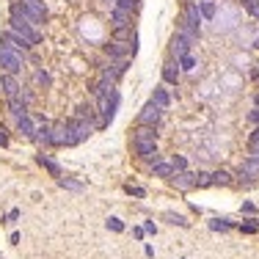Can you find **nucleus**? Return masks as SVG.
<instances>
[{"label":"nucleus","instance_id":"obj_2","mask_svg":"<svg viewBox=\"0 0 259 259\" xmlns=\"http://www.w3.org/2000/svg\"><path fill=\"white\" fill-rule=\"evenodd\" d=\"M50 146H75V130H72V121H58V124H52Z\"/></svg>","mask_w":259,"mask_h":259},{"label":"nucleus","instance_id":"obj_12","mask_svg":"<svg viewBox=\"0 0 259 259\" xmlns=\"http://www.w3.org/2000/svg\"><path fill=\"white\" fill-rule=\"evenodd\" d=\"M111 19H113V28H130L132 25V11H124V9H116L111 11Z\"/></svg>","mask_w":259,"mask_h":259},{"label":"nucleus","instance_id":"obj_39","mask_svg":"<svg viewBox=\"0 0 259 259\" xmlns=\"http://www.w3.org/2000/svg\"><path fill=\"white\" fill-rule=\"evenodd\" d=\"M240 232L243 234H254L257 232V224H240Z\"/></svg>","mask_w":259,"mask_h":259},{"label":"nucleus","instance_id":"obj_14","mask_svg":"<svg viewBox=\"0 0 259 259\" xmlns=\"http://www.w3.org/2000/svg\"><path fill=\"white\" fill-rule=\"evenodd\" d=\"M171 52L177 55V58H182V55H188V52H190V42L185 39V36L174 33V39H171Z\"/></svg>","mask_w":259,"mask_h":259},{"label":"nucleus","instance_id":"obj_33","mask_svg":"<svg viewBox=\"0 0 259 259\" xmlns=\"http://www.w3.org/2000/svg\"><path fill=\"white\" fill-rule=\"evenodd\" d=\"M127 193L130 196H135V199H144V196H146V190L138 188V185H127Z\"/></svg>","mask_w":259,"mask_h":259},{"label":"nucleus","instance_id":"obj_41","mask_svg":"<svg viewBox=\"0 0 259 259\" xmlns=\"http://www.w3.org/2000/svg\"><path fill=\"white\" fill-rule=\"evenodd\" d=\"M248 121H254V124H259V108H257V111H251V113H248Z\"/></svg>","mask_w":259,"mask_h":259},{"label":"nucleus","instance_id":"obj_27","mask_svg":"<svg viewBox=\"0 0 259 259\" xmlns=\"http://www.w3.org/2000/svg\"><path fill=\"white\" fill-rule=\"evenodd\" d=\"M165 221L174 226H182V229H188V218L185 215H177V212H165Z\"/></svg>","mask_w":259,"mask_h":259},{"label":"nucleus","instance_id":"obj_31","mask_svg":"<svg viewBox=\"0 0 259 259\" xmlns=\"http://www.w3.org/2000/svg\"><path fill=\"white\" fill-rule=\"evenodd\" d=\"M33 78H36V83H39V86H50V75H47L44 69H36Z\"/></svg>","mask_w":259,"mask_h":259},{"label":"nucleus","instance_id":"obj_24","mask_svg":"<svg viewBox=\"0 0 259 259\" xmlns=\"http://www.w3.org/2000/svg\"><path fill=\"white\" fill-rule=\"evenodd\" d=\"M212 185H224V188L226 185H232V174L224 171V168H218V171L212 174Z\"/></svg>","mask_w":259,"mask_h":259},{"label":"nucleus","instance_id":"obj_19","mask_svg":"<svg viewBox=\"0 0 259 259\" xmlns=\"http://www.w3.org/2000/svg\"><path fill=\"white\" fill-rule=\"evenodd\" d=\"M163 80L165 83H171V86H177V80H179V66L168 61V64L163 66Z\"/></svg>","mask_w":259,"mask_h":259},{"label":"nucleus","instance_id":"obj_10","mask_svg":"<svg viewBox=\"0 0 259 259\" xmlns=\"http://www.w3.org/2000/svg\"><path fill=\"white\" fill-rule=\"evenodd\" d=\"M0 86H3V91H6L9 99H14V97L19 94V88H22V86H19V80H17V75H9V72L0 78Z\"/></svg>","mask_w":259,"mask_h":259},{"label":"nucleus","instance_id":"obj_13","mask_svg":"<svg viewBox=\"0 0 259 259\" xmlns=\"http://www.w3.org/2000/svg\"><path fill=\"white\" fill-rule=\"evenodd\" d=\"M177 33H179V36H185V39H188L190 44H196V42H199V28H193V25H190V22H188L185 17L179 19V28H177Z\"/></svg>","mask_w":259,"mask_h":259},{"label":"nucleus","instance_id":"obj_4","mask_svg":"<svg viewBox=\"0 0 259 259\" xmlns=\"http://www.w3.org/2000/svg\"><path fill=\"white\" fill-rule=\"evenodd\" d=\"M22 9L31 19H33V25H42L44 19H47V9H44V0H22Z\"/></svg>","mask_w":259,"mask_h":259},{"label":"nucleus","instance_id":"obj_38","mask_svg":"<svg viewBox=\"0 0 259 259\" xmlns=\"http://www.w3.org/2000/svg\"><path fill=\"white\" fill-rule=\"evenodd\" d=\"M245 9H248L251 14L259 19V0H245Z\"/></svg>","mask_w":259,"mask_h":259},{"label":"nucleus","instance_id":"obj_23","mask_svg":"<svg viewBox=\"0 0 259 259\" xmlns=\"http://www.w3.org/2000/svg\"><path fill=\"white\" fill-rule=\"evenodd\" d=\"M182 17L188 19L190 25L193 28H199L201 25V14H199V6H188V9H185V14H182Z\"/></svg>","mask_w":259,"mask_h":259},{"label":"nucleus","instance_id":"obj_40","mask_svg":"<svg viewBox=\"0 0 259 259\" xmlns=\"http://www.w3.org/2000/svg\"><path fill=\"white\" fill-rule=\"evenodd\" d=\"M0 146H9V135H6V127H0Z\"/></svg>","mask_w":259,"mask_h":259},{"label":"nucleus","instance_id":"obj_42","mask_svg":"<svg viewBox=\"0 0 259 259\" xmlns=\"http://www.w3.org/2000/svg\"><path fill=\"white\" fill-rule=\"evenodd\" d=\"M17 218H19V210H11V212H9V218H6V221H9V224H14Z\"/></svg>","mask_w":259,"mask_h":259},{"label":"nucleus","instance_id":"obj_8","mask_svg":"<svg viewBox=\"0 0 259 259\" xmlns=\"http://www.w3.org/2000/svg\"><path fill=\"white\" fill-rule=\"evenodd\" d=\"M72 130H75V144H83L94 132V124H91V119H75L72 121Z\"/></svg>","mask_w":259,"mask_h":259},{"label":"nucleus","instance_id":"obj_3","mask_svg":"<svg viewBox=\"0 0 259 259\" xmlns=\"http://www.w3.org/2000/svg\"><path fill=\"white\" fill-rule=\"evenodd\" d=\"M0 66H3V69L9 72V75H17V72L22 69V55L0 44Z\"/></svg>","mask_w":259,"mask_h":259},{"label":"nucleus","instance_id":"obj_17","mask_svg":"<svg viewBox=\"0 0 259 259\" xmlns=\"http://www.w3.org/2000/svg\"><path fill=\"white\" fill-rule=\"evenodd\" d=\"M138 36H135V31H132V25L130 28H113V42H135Z\"/></svg>","mask_w":259,"mask_h":259},{"label":"nucleus","instance_id":"obj_43","mask_svg":"<svg viewBox=\"0 0 259 259\" xmlns=\"http://www.w3.org/2000/svg\"><path fill=\"white\" fill-rule=\"evenodd\" d=\"M144 232H149V234H157V226H155V224H144Z\"/></svg>","mask_w":259,"mask_h":259},{"label":"nucleus","instance_id":"obj_11","mask_svg":"<svg viewBox=\"0 0 259 259\" xmlns=\"http://www.w3.org/2000/svg\"><path fill=\"white\" fill-rule=\"evenodd\" d=\"M174 185L179 190H188V188H196V174H190V171H174Z\"/></svg>","mask_w":259,"mask_h":259},{"label":"nucleus","instance_id":"obj_45","mask_svg":"<svg viewBox=\"0 0 259 259\" xmlns=\"http://www.w3.org/2000/svg\"><path fill=\"white\" fill-rule=\"evenodd\" d=\"M257 108H259V94H257Z\"/></svg>","mask_w":259,"mask_h":259},{"label":"nucleus","instance_id":"obj_30","mask_svg":"<svg viewBox=\"0 0 259 259\" xmlns=\"http://www.w3.org/2000/svg\"><path fill=\"white\" fill-rule=\"evenodd\" d=\"M248 146H251V157H259V130L254 132V135H251Z\"/></svg>","mask_w":259,"mask_h":259},{"label":"nucleus","instance_id":"obj_34","mask_svg":"<svg viewBox=\"0 0 259 259\" xmlns=\"http://www.w3.org/2000/svg\"><path fill=\"white\" fill-rule=\"evenodd\" d=\"M108 229L111 232H124V224H121L119 218H108Z\"/></svg>","mask_w":259,"mask_h":259},{"label":"nucleus","instance_id":"obj_35","mask_svg":"<svg viewBox=\"0 0 259 259\" xmlns=\"http://www.w3.org/2000/svg\"><path fill=\"white\" fill-rule=\"evenodd\" d=\"M119 9H124V11H135V9H138V0H119Z\"/></svg>","mask_w":259,"mask_h":259},{"label":"nucleus","instance_id":"obj_32","mask_svg":"<svg viewBox=\"0 0 259 259\" xmlns=\"http://www.w3.org/2000/svg\"><path fill=\"white\" fill-rule=\"evenodd\" d=\"M177 61H179V66H182V69H193V66H196V61H193V55H190V52H188V55H182V58H177Z\"/></svg>","mask_w":259,"mask_h":259},{"label":"nucleus","instance_id":"obj_44","mask_svg":"<svg viewBox=\"0 0 259 259\" xmlns=\"http://www.w3.org/2000/svg\"><path fill=\"white\" fill-rule=\"evenodd\" d=\"M254 210H257V207H254L251 201H245V204H243V212H254Z\"/></svg>","mask_w":259,"mask_h":259},{"label":"nucleus","instance_id":"obj_16","mask_svg":"<svg viewBox=\"0 0 259 259\" xmlns=\"http://www.w3.org/2000/svg\"><path fill=\"white\" fill-rule=\"evenodd\" d=\"M36 160H39V165H42V168H47V171H50L52 177H64V168H61V165L55 163L52 157H47V155H39V157H36Z\"/></svg>","mask_w":259,"mask_h":259},{"label":"nucleus","instance_id":"obj_22","mask_svg":"<svg viewBox=\"0 0 259 259\" xmlns=\"http://www.w3.org/2000/svg\"><path fill=\"white\" fill-rule=\"evenodd\" d=\"M215 3H212V0H201L199 3V14H201V19H212L215 17Z\"/></svg>","mask_w":259,"mask_h":259},{"label":"nucleus","instance_id":"obj_37","mask_svg":"<svg viewBox=\"0 0 259 259\" xmlns=\"http://www.w3.org/2000/svg\"><path fill=\"white\" fill-rule=\"evenodd\" d=\"M78 119H94V108H78Z\"/></svg>","mask_w":259,"mask_h":259},{"label":"nucleus","instance_id":"obj_29","mask_svg":"<svg viewBox=\"0 0 259 259\" xmlns=\"http://www.w3.org/2000/svg\"><path fill=\"white\" fill-rule=\"evenodd\" d=\"M212 185V174H196V188H210Z\"/></svg>","mask_w":259,"mask_h":259},{"label":"nucleus","instance_id":"obj_15","mask_svg":"<svg viewBox=\"0 0 259 259\" xmlns=\"http://www.w3.org/2000/svg\"><path fill=\"white\" fill-rule=\"evenodd\" d=\"M17 127H19V132H22L25 138H31V141H33V135H36V124H33V119H31L28 113L17 119Z\"/></svg>","mask_w":259,"mask_h":259},{"label":"nucleus","instance_id":"obj_5","mask_svg":"<svg viewBox=\"0 0 259 259\" xmlns=\"http://www.w3.org/2000/svg\"><path fill=\"white\" fill-rule=\"evenodd\" d=\"M160 113H163V108H160V105H155V102L144 105V108H141V113H138V124L155 127L157 121H160Z\"/></svg>","mask_w":259,"mask_h":259},{"label":"nucleus","instance_id":"obj_21","mask_svg":"<svg viewBox=\"0 0 259 259\" xmlns=\"http://www.w3.org/2000/svg\"><path fill=\"white\" fill-rule=\"evenodd\" d=\"M152 174H155V177H163V179H171V177H174V165L171 163H160V160H157V163L152 165Z\"/></svg>","mask_w":259,"mask_h":259},{"label":"nucleus","instance_id":"obj_18","mask_svg":"<svg viewBox=\"0 0 259 259\" xmlns=\"http://www.w3.org/2000/svg\"><path fill=\"white\" fill-rule=\"evenodd\" d=\"M50 130H52V124H47V121H42V124L36 127V135H33V141H36V144H47V146H50Z\"/></svg>","mask_w":259,"mask_h":259},{"label":"nucleus","instance_id":"obj_9","mask_svg":"<svg viewBox=\"0 0 259 259\" xmlns=\"http://www.w3.org/2000/svg\"><path fill=\"white\" fill-rule=\"evenodd\" d=\"M240 179H243V182L259 179V157H248V160L240 165Z\"/></svg>","mask_w":259,"mask_h":259},{"label":"nucleus","instance_id":"obj_36","mask_svg":"<svg viewBox=\"0 0 259 259\" xmlns=\"http://www.w3.org/2000/svg\"><path fill=\"white\" fill-rule=\"evenodd\" d=\"M174 171H188V160L185 157H174Z\"/></svg>","mask_w":259,"mask_h":259},{"label":"nucleus","instance_id":"obj_25","mask_svg":"<svg viewBox=\"0 0 259 259\" xmlns=\"http://www.w3.org/2000/svg\"><path fill=\"white\" fill-rule=\"evenodd\" d=\"M152 102L160 105V108H168V105H171V97L165 94L163 88H155V94H152Z\"/></svg>","mask_w":259,"mask_h":259},{"label":"nucleus","instance_id":"obj_1","mask_svg":"<svg viewBox=\"0 0 259 259\" xmlns=\"http://www.w3.org/2000/svg\"><path fill=\"white\" fill-rule=\"evenodd\" d=\"M11 31L17 36H22L31 47L33 44L42 42V33L33 28V19L25 14V9H22V3H17V6H11Z\"/></svg>","mask_w":259,"mask_h":259},{"label":"nucleus","instance_id":"obj_20","mask_svg":"<svg viewBox=\"0 0 259 259\" xmlns=\"http://www.w3.org/2000/svg\"><path fill=\"white\" fill-rule=\"evenodd\" d=\"M132 141H157L155 127H146V124H141V127L135 130V135H132Z\"/></svg>","mask_w":259,"mask_h":259},{"label":"nucleus","instance_id":"obj_28","mask_svg":"<svg viewBox=\"0 0 259 259\" xmlns=\"http://www.w3.org/2000/svg\"><path fill=\"white\" fill-rule=\"evenodd\" d=\"M210 229H215V232H229L232 224H229L226 218H215V221H210Z\"/></svg>","mask_w":259,"mask_h":259},{"label":"nucleus","instance_id":"obj_7","mask_svg":"<svg viewBox=\"0 0 259 259\" xmlns=\"http://www.w3.org/2000/svg\"><path fill=\"white\" fill-rule=\"evenodd\" d=\"M124 72H127V61H116V64H111V66H105V69H102V78H99V80L111 83V86H116V80H119Z\"/></svg>","mask_w":259,"mask_h":259},{"label":"nucleus","instance_id":"obj_26","mask_svg":"<svg viewBox=\"0 0 259 259\" xmlns=\"http://www.w3.org/2000/svg\"><path fill=\"white\" fill-rule=\"evenodd\" d=\"M58 185H61L64 190H83V182L69 179V177H58Z\"/></svg>","mask_w":259,"mask_h":259},{"label":"nucleus","instance_id":"obj_6","mask_svg":"<svg viewBox=\"0 0 259 259\" xmlns=\"http://www.w3.org/2000/svg\"><path fill=\"white\" fill-rule=\"evenodd\" d=\"M3 47H9V50L19 52V55H25V52L31 50V44H28L22 36H17L14 31H6V33H3Z\"/></svg>","mask_w":259,"mask_h":259}]
</instances>
